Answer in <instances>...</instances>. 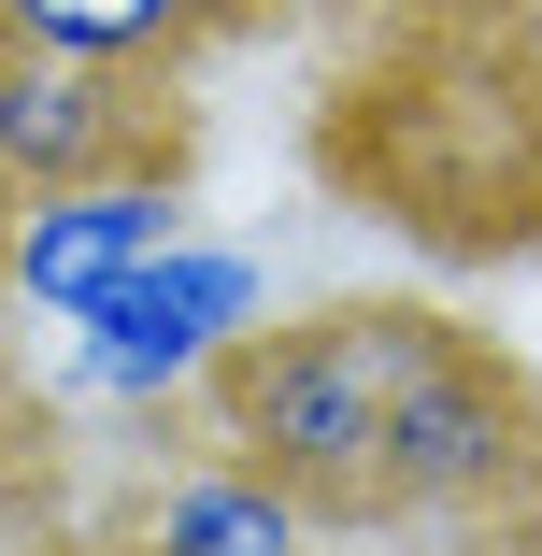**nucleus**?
<instances>
[{
    "label": "nucleus",
    "mask_w": 542,
    "mask_h": 556,
    "mask_svg": "<svg viewBox=\"0 0 542 556\" xmlns=\"http://www.w3.org/2000/svg\"><path fill=\"white\" fill-rule=\"evenodd\" d=\"M542 500V386L471 343V328H443L386 428V471H371V528H471V514H528Z\"/></svg>",
    "instance_id": "3"
},
{
    "label": "nucleus",
    "mask_w": 542,
    "mask_h": 556,
    "mask_svg": "<svg viewBox=\"0 0 542 556\" xmlns=\"http://www.w3.org/2000/svg\"><path fill=\"white\" fill-rule=\"evenodd\" d=\"M143 157H186L172 72L58 58V43H15V29H0V200L86 186V172H143Z\"/></svg>",
    "instance_id": "4"
},
{
    "label": "nucleus",
    "mask_w": 542,
    "mask_h": 556,
    "mask_svg": "<svg viewBox=\"0 0 542 556\" xmlns=\"http://www.w3.org/2000/svg\"><path fill=\"white\" fill-rule=\"evenodd\" d=\"M443 343L428 300H329V314H272L257 343L214 371V428L229 457L286 471L314 514H371V471H386V428Z\"/></svg>",
    "instance_id": "1"
},
{
    "label": "nucleus",
    "mask_w": 542,
    "mask_h": 556,
    "mask_svg": "<svg viewBox=\"0 0 542 556\" xmlns=\"http://www.w3.org/2000/svg\"><path fill=\"white\" fill-rule=\"evenodd\" d=\"M314 514L286 471H257V457H200V471H172L157 485V514H143V556H314Z\"/></svg>",
    "instance_id": "6"
},
{
    "label": "nucleus",
    "mask_w": 542,
    "mask_h": 556,
    "mask_svg": "<svg viewBox=\"0 0 542 556\" xmlns=\"http://www.w3.org/2000/svg\"><path fill=\"white\" fill-rule=\"evenodd\" d=\"M257 328H272V257L214 243V229H172L143 271H115L72 314L58 386L115 400V414H172V400H214V371H229Z\"/></svg>",
    "instance_id": "2"
},
{
    "label": "nucleus",
    "mask_w": 542,
    "mask_h": 556,
    "mask_svg": "<svg viewBox=\"0 0 542 556\" xmlns=\"http://www.w3.org/2000/svg\"><path fill=\"white\" fill-rule=\"evenodd\" d=\"M172 229H186V157H143V172H86V186H29V200H0V314L72 328L100 286L143 271Z\"/></svg>",
    "instance_id": "5"
},
{
    "label": "nucleus",
    "mask_w": 542,
    "mask_h": 556,
    "mask_svg": "<svg viewBox=\"0 0 542 556\" xmlns=\"http://www.w3.org/2000/svg\"><path fill=\"white\" fill-rule=\"evenodd\" d=\"M257 0H0L15 43H58V58H115V72H200Z\"/></svg>",
    "instance_id": "7"
}]
</instances>
